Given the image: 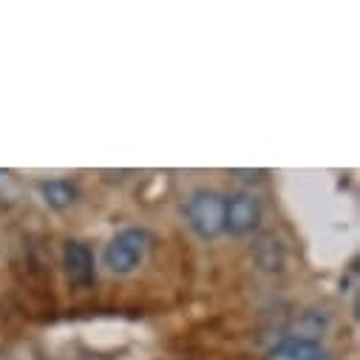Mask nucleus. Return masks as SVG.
<instances>
[{
  "label": "nucleus",
  "instance_id": "obj_1",
  "mask_svg": "<svg viewBox=\"0 0 360 360\" xmlns=\"http://www.w3.org/2000/svg\"><path fill=\"white\" fill-rule=\"evenodd\" d=\"M145 252H148V233L142 227H125L105 244L103 264L114 276H128L145 261Z\"/></svg>",
  "mask_w": 360,
  "mask_h": 360
},
{
  "label": "nucleus",
  "instance_id": "obj_2",
  "mask_svg": "<svg viewBox=\"0 0 360 360\" xmlns=\"http://www.w3.org/2000/svg\"><path fill=\"white\" fill-rule=\"evenodd\" d=\"M224 207L227 196L216 191H196L185 202V219L199 238H216L224 233Z\"/></svg>",
  "mask_w": 360,
  "mask_h": 360
},
{
  "label": "nucleus",
  "instance_id": "obj_3",
  "mask_svg": "<svg viewBox=\"0 0 360 360\" xmlns=\"http://www.w3.org/2000/svg\"><path fill=\"white\" fill-rule=\"evenodd\" d=\"M261 202L252 193H236L227 196V207H224V233L233 236H250L258 230L261 224Z\"/></svg>",
  "mask_w": 360,
  "mask_h": 360
},
{
  "label": "nucleus",
  "instance_id": "obj_4",
  "mask_svg": "<svg viewBox=\"0 0 360 360\" xmlns=\"http://www.w3.org/2000/svg\"><path fill=\"white\" fill-rule=\"evenodd\" d=\"M63 269L65 278L74 287H88L97 276V261H94V250L85 241H65L63 244Z\"/></svg>",
  "mask_w": 360,
  "mask_h": 360
},
{
  "label": "nucleus",
  "instance_id": "obj_5",
  "mask_svg": "<svg viewBox=\"0 0 360 360\" xmlns=\"http://www.w3.org/2000/svg\"><path fill=\"white\" fill-rule=\"evenodd\" d=\"M264 360H329V352L315 338H284L266 352Z\"/></svg>",
  "mask_w": 360,
  "mask_h": 360
},
{
  "label": "nucleus",
  "instance_id": "obj_6",
  "mask_svg": "<svg viewBox=\"0 0 360 360\" xmlns=\"http://www.w3.org/2000/svg\"><path fill=\"white\" fill-rule=\"evenodd\" d=\"M43 202L51 207V210H68L77 199H79V191L71 179H49V182H40L37 185Z\"/></svg>",
  "mask_w": 360,
  "mask_h": 360
}]
</instances>
